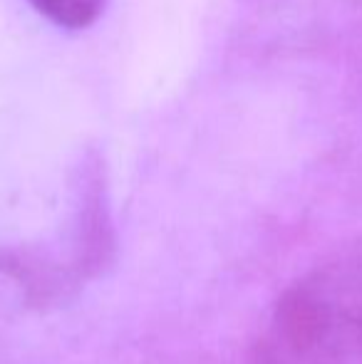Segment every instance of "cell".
Here are the masks:
<instances>
[{
	"label": "cell",
	"instance_id": "cell-1",
	"mask_svg": "<svg viewBox=\"0 0 362 364\" xmlns=\"http://www.w3.org/2000/svg\"><path fill=\"white\" fill-rule=\"evenodd\" d=\"M360 345L362 278L348 263H333L278 297L251 364H345Z\"/></svg>",
	"mask_w": 362,
	"mask_h": 364
},
{
	"label": "cell",
	"instance_id": "cell-2",
	"mask_svg": "<svg viewBox=\"0 0 362 364\" xmlns=\"http://www.w3.org/2000/svg\"><path fill=\"white\" fill-rule=\"evenodd\" d=\"M43 18L65 30H85L100 20L107 0H28Z\"/></svg>",
	"mask_w": 362,
	"mask_h": 364
}]
</instances>
